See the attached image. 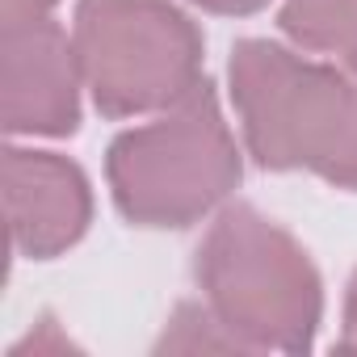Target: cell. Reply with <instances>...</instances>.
Wrapping results in <instances>:
<instances>
[{
	"label": "cell",
	"instance_id": "obj_1",
	"mask_svg": "<svg viewBox=\"0 0 357 357\" xmlns=\"http://www.w3.org/2000/svg\"><path fill=\"white\" fill-rule=\"evenodd\" d=\"M227 93L244 151L261 168L315 172L357 194V63L240 38L227 59Z\"/></svg>",
	"mask_w": 357,
	"mask_h": 357
},
{
	"label": "cell",
	"instance_id": "obj_2",
	"mask_svg": "<svg viewBox=\"0 0 357 357\" xmlns=\"http://www.w3.org/2000/svg\"><path fill=\"white\" fill-rule=\"evenodd\" d=\"M202 303L248 353H307L324 324L311 252L248 202H227L194 257Z\"/></svg>",
	"mask_w": 357,
	"mask_h": 357
},
{
	"label": "cell",
	"instance_id": "obj_3",
	"mask_svg": "<svg viewBox=\"0 0 357 357\" xmlns=\"http://www.w3.org/2000/svg\"><path fill=\"white\" fill-rule=\"evenodd\" d=\"M240 176L244 151L211 80L122 130L105 151L109 198L135 227H194L227 206Z\"/></svg>",
	"mask_w": 357,
	"mask_h": 357
},
{
	"label": "cell",
	"instance_id": "obj_4",
	"mask_svg": "<svg viewBox=\"0 0 357 357\" xmlns=\"http://www.w3.org/2000/svg\"><path fill=\"white\" fill-rule=\"evenodd\" d=\"M72 43L101 118L160 114L206 80V38L176 0H76Z\"/></svg>",
	"mask_w": 357,
	"mask_h": 357
},
{
	"label": "cell",
	"instance_id": "obj_5",
	"mask_svg": "<svg viewBox=\"0 0 357 357\" xmlns=\"http://www.w3.org/2000/svg\"><path fill=\"white\" fill-rule=\"evenodd\" d=\"M84 93L72 30L55 17L0 26V114L13 139L76 135Z\"/></svg>",
	"mask_w": 357,
	"mask_h": 357
},
{
	"label": "cell",
	"instance_id": "obj_6",
	"mask_svg": "<svg viewBox=\"0 0 357 357\" xmlns=\"http://www.w3.org/2000/svg\"><path fill=\"white\" fill-rule=\"evenodd\" d=\"M5 215L17 257L51 261L84 240L93 223V185L76 160L13 143L5 151Z\"/></svg>",
	"mask_w": 357,
	"mask_h": 357
},
{
	"label": "cell",
	"instance_id": "obj_7",
	"mask_svg": "<svg viewBox=\"0 0 357 357\" xmlns=\"http://www.w3.org/2000/svg\"><path fill=\"white\" fill-rule=\"evenodd\" d=\"M278 30L307 55L357 63V0H282Z\"/></svg>",
	"mask_w": 357,
	"mask_h": 357
},
{
	"label": "cell",
	"instance_id": "obj_8",
	"mask_svg": "<svg viewBox=\"0 0 357 357\" xmlns=\"http://www.w3.org/2000/svg\"><path fill=\"white\" fill-rule=\"evenodd\" d=\"M155 349L160 353L164 349L168 353H248L206 303H181L176 307Z\"/></svg>",
	"mask_w": 357,
	"mask_h": 357
},
{
	"label": "cell",
	"instance_id": "obj_9",
	"mask_svg": "<svg viewBox=\"0 0 357 357\" xmlns=\"http://www.w3.org/2000/svg\"><path fill=\"white\" fill-rule=\"evenodd\" d=\"M63 349H72V340L59 332V324H55V319H43L26 340H17V344H13V357H26V353H63Z\"/></svg>",
	"mask_w": 357,
	"mask_h": 357
},
{
	"label": "cell",
	"instance_id": "obj_10",
	"mask_svg": "<svg viewBox=\"0 0 357 357\" xmlns=\"http://www.w3.org/2000/svg\"><path fill=\"white\" fill-rule=\"evenodd\" d=\"M59 0H0V26H22V22H43L55 13Z\"/></svg>",
	"mask_w": 357,
	"mask_h": 357
},
{
	"label": "cell",
	"instance_id": "obj_11",
	"mask_svg": "<svg viewBox=\"0 0 357 357\" xmlns=\"http://www.w3.org/2000/svg\"><path fill=\"white\" fill-rule=\"evenodd\" d=\"M336 349L344 353H357V269L344 286V303H340V336H336Z\"/></svg>",
	"mask_w": 357,
	"mask_h": 357
},
{
	"label": "cell",
	"instance_id": "obj_12",
	"mask_svg": "<svg viewBox=\"0 0 357 357\" xmlns=\"http://www.w3.org/2000/svg\"><path fill=\"white\" fill-rule=\"evenodd\" d=\"M202 13H219V17H248V13H261L273 0H190Z\"/></svg>",
	"mask_w": 357,
	"mask_h": 357
}]
</instances>
